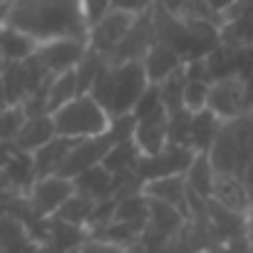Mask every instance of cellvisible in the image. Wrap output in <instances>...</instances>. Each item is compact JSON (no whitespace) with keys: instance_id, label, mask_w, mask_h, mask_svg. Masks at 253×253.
<instances>
[{"instance_id":"1","label":"cell","mask_w":253,"mask_h":253,"mask_svg":"<svg viewBox=\"0 0 253 253\" xmlns=\"http://www.w3.org/2000/svg\"><path fill=\"white\" fill-rule=\"evenodd\" d=\"M3 23L28 33L40 45L62 38H89L82 0H15L5 8Z\"/></svg>"},{"instance_id":"2","label":"cell","mask_w":253,"mask_h":253,"mask_svg":"<svg viewBox=\"0 0 253 253\" xmlns=\"http://www.w3.org/2000/svg\"><path fill=\"white\" fill-rule=\"evenodd\" d=\"M149 87V77L144 70V60H129L122 65H107L94 80L89 97L109 114H132L137 99Z\"/></svg>"},{"instance_id":"3","label":"cell","mask_w":253,"mask_h":253,"mask_svg":"<svg viewBox=\"0 0 253 253\" xmlns=\"http://www.w3.org/2000/svg\"><path fill=\"white\" fill-rule=\"evenodd\" d=\"M52 122L60 137L70 139H87V137H99L109 129L112 117L89 97L80 94L57 112H52Z\"/></svg>"},{"instance_id":"4","label":"cell","mask_w":253,"mask_h":253,"mask_svg":"<svg viewBox=\"0 0 253 253\" xmlns=\"http://www.w3.org/2000/svg\"><path fill=\"white\" fill-rule=\"evenodd\" d=\"M194 159H196L194 149L167 144L159 154H142V159L137 164V176L147 184V181H154V179L186 174L189 167L194 164Z\"/></svg>"},{"instance_id":"5","label":"cell","mask_w":253,"mask_h":253,"mask_svg":"<svg viewBox=\"0 0 253 253\" xmlns=\"http://www.w3.org/2000/svg\"><path fill=\"white\" fill-rule=\"evenodd\" d=\"M72 194H75V181L52 174V176L38 179L25 196H28V201H30V206H33L38 218H50V216H55L62 209V204Z\"/></svg>"},{"instance_id":"6","label":"cell","mask_w":253,"mask_h":253,"mask_svg":"<svg viewBox=\"0 0 253 253\" xmlns=\"http://www.w3.org/2000/svg\"><path fill=\"white\" fill-rule=\"evenodd\" d=\"M89 42L80 38H62V40H50L42 42L35 52L38 62L50 72V75H62L70 72L80 65V60L87 55Z\"/></svg>"},{"instance_id":"7","label":"cell","mask_w":253,"mask_h":253,"mask_svg":"<svg viewBox=\"0 0 253 253\" xmlns=\"http://www.w3.org/2000/svg\"><path fill=\"white\" fill-rule=\"evenodd\" d=\"M154 42H157L154 20H152V10H147V13L137 15V20L129 28V33L124 35V40L104 60H107V65H122V62H129V60H144V55L152 50Z\"/></svg>"},{"instance_id":"8","label":"cell","mask_w":253,"mask_h":253,"mask_svg":"<svg viewBox=\"0 0 253 253\" xmlns=\"http://www.w3.org/2000/svg\"><path fill=\"white\" fill-rule=\"evenodd\" d=\"M112 147H114V139H112L107 132L99 134V137L80 139L77 147H75V149L70 152V157L65 159V164L60 167L57 176H65V179H75V176H80L82 171H87V169L102 164Z\"/></svg>"},{"instance_id":"9","label":"cell","mask_w":253,"mask_h":253,"mask_svg":"<svg viewBox=\"0 0 253 253\" xmlns=\"http://www.w3.org/2000/svg\"><path fill=\"white\" fill-rule=\"evenodd\" d=\"M134 20H137V15H132V13L109 10V13L89 30V38H87L89 47H92L94 52L104 55V57L112 55L114 47L124 40V35L129 33V28L134 25Z\"/></svg>"},{"instance_id":"10","label":"cell","mask_w":253,"mask_h":253,"mask_svg":"<svg viewBox=\"0 0 253 253\" xmlns=\"http://www.w3.org/2000/svg\"><path fill=\"white\" fill-rule=\"evenodd\" d=\"M206 107L218 114L221 119H236L246 112V92H243V80L241 77H231V80H221L213 82L209 89V102Z\"/></svg>"},{"instance_id":"11","label":"cell","mask_w":253,"mask_h":253,"mask_svg":"<svg viewBox=\"0 0 253 253\" xmlns=\"http://www.w3.org/2000/svg\"><path fill=\"white\" fill-rule=\"evenodd\" d=\"M209 159H211V167H213L216 174H236V176H241L236 134H233V122L231 119L221 122L218 132H216V139L211 144V152H209Z\"/></svg>"},{"instance_id":"12","label":"cell","mask_w":253,"mask_h":253,"mask_svg":"<svg viewBox=\"0 0 253 253\" xmlns=\"http://www.w3.org/2000/svg\"><path fill=\"white\" fill-rule=\"evenodd\" d=\"M211 199L218 201L221 206H226L228 211L241 213V216H246V213L253 211V204H251V196L246 191V184L236 174H216Z\"/></svg>"},{"instance_id":"13","label":"cell","mask_w":253,"mask_h":253,"mask_svg":"<svg viewBox=\"0 0 253 253\" xmlns=\"http://www.w3.org/2000/svg\"><path fill=\"white\" fill-rule=\"evenodd\" d=\"M167 134H169V112L162 107L159 112L137 122L134 142L139 144L142 154H159L167 147Z\"/></svg>"},{"instance_id":"14","label":"cell","mask_w":253,"mask_h":253,"mask_svg":"<svg viewBox=\"0 0 253 253\" xmlns=\"http://www.w3.org/2000/svg\"><path fill=\"white\" fill-rule=\"evenodd\" d=\"M186 176L184 174H176V176H164V179H154V181H147L142 194L149 196V199H157V201H164L174 209H179L184 213V218L189 221V196H186Z\"/></svg>"},{"instance_id":"15","label":"cell","mask_w":253,"mask_h":253,"mask_svg":"<svg viewBox=\"0 0 253 253\" xmlns=\"http://www.w3.org/2000/svg\"><path fill=\"white\" fill-rule=\"evenodd\" d=\"M57 137L52 114H40V117H28L25 126L20 129L18 139H15V149L25 152V154H35L38 149H42L47 142H52Z\"/></svg>"},{"instance_id":"16","label":"cell","mask_w":253,"mask_h":253,"mask_svg":"<svg viewBox=\"0 0 253 253\" xmlns=\"http://www.w3.org/2000/svg\"><path fill=\"white\" fill-rule=\"evenodd\" d=\"M80 139H70V137H55L52 142H47L42 149H38L33 154V164H35V174L38 179L42 176H52L60 171V167L65 164V159L70 157V152L77 147Z\"/></svg>"},{"instance_id":"17","label":"cell","mask_w":253,"mask_h":253,"mask_svg":"<svg viewBox=\"0 0 253 253\" xmlns=\"http://www.w3.org/2000/svg\"><path fill=\"white\" fill-rule=\"evenodd\" d=\"M75 181V191L77 194H84L89 199H94L97 204L99 201H107V199H114L117 194V186H114V174L107 171L102 164L82 171L80 176L72 179Z\"/></svg>"},{"instance_id":"18","label":"cell","mask_w":253,"mask_h":253,"mask_svg":"<svg viewBox=\"0 0 253 253\" xmlns=\"http://www.w3.org/2000/svg\"><path fill=\"white\" fill-rule=\"evenodd\" d=\"M0 248L18 253H38V243L33 241L30 228L8 211H0Z\"/></svg>"},{"instance_id":"19","label":"cell","mask_w":253,"mask_h":253,"mask_svg":"<svg viewBox=\"0 0 253 253\" xmlns=\"http://www.w3.org/2000/svg\"><path fill=\"white\" fill-rule=\"evenodd\" d=\"M181 65H184L181 55L176 50H171L169 45H164V42H154L152 50L144 55V70H147L149 82H154V84H162Z\"/></svg>"},{"instance_id":"20","label":"cell","mask_w":253,"mask_h":253,"mask_svg":"<svg viewBox=\"0 0 253 253\" xmlns=\"http://www.w3.org/2000/svg\"><path fill=\"white\" fill-rule=\"evenodd\" d=\"M38 47H40V42L35 38L3 23V30H0V52H3L5 62H25L28 57H33L38 52Z\"/></svg>"},{"instance_id":"21","label":"cell","mask_w":253,"mask_h":253,"mask_svg":"<svg viewBox=\"0 0 253 253\" xmlns=\"http://www.w3.org/2000/svg\"><path fill=\"white\" fill-rule=\"evenodd\" d=\"M221 117L213 114L209 107L201 109V112H194V119H191V149L196 154H209L211 152V144L216 139V132L221 126Z\"/></svg>"},{"instance_id":"22","label":"cell","mask_w":253,"mask_h":253,"mask_svg":"<svg viewBox=\"0 0 253 253\" xmlns=\"http://www.w3.org/2000/svg\"><path fill=\"white\" fill-rule=\"evenodd\" d=\"M147 226L159 231V233H164V236H169V238H174V236H179L184 231L186 218H184V213L179 209H174V206H169L164 201L149 199V223Z\"/></svg>"},{"instance_id":"23","label":"cell","mask_w":253,"mask_h":253,"mask_svg":"<svg viewBox=\"0 0 253 253\" xmlns=\"http://www.w3.org/2000/svg\"><path fill=\"white\" fill-rule=\"evenodd\" d=\"M142 159V149L134 139H126V142H119L109 149V154L104 157L102 167L107 171H112L114 176L117 174H132L137 171V164Z\"/></svg>"},{"instance_id":"24","label":"cell","mask_w":253,"mask_h":253,"mask_svg":"<svg viewBox=\"0 0 253 253\" xmlns=\"http://www.w3.org/2000/svg\"><path fill=\"white\" fill-rule=\"evenodd\" d=\"M184 176H186V186H189L191 191H196V194L204 196V199H211L216 171H213V167H211L209 154H196L194 164L189 167V171H186Z\"/></svg>"},{"instance_id":"25","label":"cell","mask_w":253,"mask_h":253,"mask_svg":"<svg viewBox=\"0 0 253 253\" xmlns=\"http://www.w3.org/2000/svg\"><path fill=\"white\" fill-rule=\"evenodd\" d=\"M204 60H206V70H209L211 84H213V82H221V80L238 77V62H236V50H233V47L218 45V47H216L213 52H209Z\"/></svg>"},{"instance_id":"26","label":"cell","mask_w":253,"mask_h":253,"mask_svg":"<svg viewBox=\"0 0 253 253\" xmlns=\"http://www.w3.org/2000/svg\"><path fill=\"white\" fill-rule=\"evenodd\" d=\"M75 97H80L75 70L62 72V75H55V80L50 84V92H47V109H50V114L57 112L60 107H65L67 102H72Z\"/></svg>"},{"instance_id":"27","label":"cell","mask_w":253,"mask_h":253,"mask_svg":"<svg viewBox=\"0 0 253 253\" xmlns=\"http://www.w3.org/2000/svg\"><path fill=\"white\" fill-rule=\"evenodd\" d=\"M94 206H97V201L94 199H89V196H84V194H72L65 204H62V209L55 213L60 221H67V223H72V226H87V221H89V216H92V211H94Z\"/></svg>"},{"instance_id":"28","label":"cell","mask_w":253,"mask_h":253,"mask_svg":"<svg viewBox=\"0 0 253 253\" xmlns=\"http://www.w3.org/2000/svg\"><path fill=\"white\" fill-rule=\"evenodd\" d=\"M104 67H107L104 55H99V52H94V50L89 47L87 55H84V57L80 60V65L75 67V75H77V92H80V94H89L94 80L99 77V72H102Z\"/></svg>"},{"instance_id":"29","label":"cell","mask_w":253,"mask_h":253,"mask_svg":"<svg viewBox=\"0 0 253 253\" xmlns=\"http://www.w3.org/2000/svg\"><path fill=\"white\" fill-rule=\"evenodd\" d=\"M159 87H162V104H164V109H167L169 114L184 109V89H186L184 65H181L176 72H171Z\"/></svg>"},{"instance_id":"30","label":"cell","mask_w":253,"mask_h":253,"mask_svg":"<svg viewBox=\"0 0 253 253\" xmlns=\"http://www.w3.org/2000/svg\"><path fill=\"white\" fill-rule=\"evenodd\" d=\"M191 119L194 112H189L186 107L169 114V134H167V144L171 147H189L191 149Z\"/></svg>"},{"instance_id":"31","label":"cell","mask_w":253,"mask_h":253,"mask_svg":"<svg viewBox=\"0 0 253 253\" xmlns=\"http://www.w3.org/2000/svg\"><path fill=\"white\" fill-rule=\"evenodd\" d=\"M3 80H5L8 102L10 104H23L25 97H28V80H25L23 62H8L5 70H3Z\"/></svg>"},{"instance_id":"32","label":"cell","mask_w":253,"mask_h":253,"mask_svg":"<svg viewBox=\"0 0 253 253\" xmlns=\"http://www.w3.org/2000/svg\"><path fill=\"white\" fill-rule=\"evenodd\" d=\"M25 122H28V114H25L23 104L5 107L3 112H0V139L15 144V139H18L20 129L25 126Z\"/></svg>"},{"instance_id":"33","label":"cell","mask_w":253,"mask_h":253,"mask_svg":"<svg viewBox=\"0 0 253 253\" xmlns=\"http://www.w3.org/2000/svg\"><path fill=\"white\" fill-rule=\"evenodd\" d=\"M179 18H184V20H206V23H213L218 28L223 23L221 13H216L209 5V0H184V5L179 10Z\"/></svg>"},{"instance_id":"34","label":"cell","mask_w":253,"mask_h":253,"mask_svg":"<svg viewBox=\"0 0 253 253\" xmlns=\"http://www.w3.org/2000/svg\"><path fill=\"white\" fill-rule=\"evenodd\" d=\"M162 107H164V104H162V87H159V84H154V82H149V87L144 89V94L137 99V104H134L132 114H134V119L139 122V119H144V117H149V114L159 112Z\"/></svg>"},{"instance_id":"35","label":"cell","mask_w":253,"mask_h":253,"mask_svg":"<svg viewBox=\"0 0 253 253\" xmlns=\"http://www.w3.org/2000/svg\"><path fill=\"white\" fill-rule=\"evenodd\" d=\"M209 89H211V84H209V82H199V80L189 82V80H186V89H184V107H186L189 112H201V109H206Z\"/></svg>"},{"instance_id":"36","label":"cell","mask_w":253,"mask_h":253,"mask_svg":"<svg viewBox=\"0 0 253 253\" xmlns=\"http://www.w3.org/2000/svg\"><path fill=\"white\" fill-rule=\"evenodd\" d=\"M82 3H84V15H87L89 30L112 10V0H82Z\"/></svg>"},{"instance_id":"37","label":"cell","mask_w":253,"mask_h":253,"mask_svg":"<svg viewBox=\"0 0 253 253\" xmlns=\"http://www.w3.org/2000/svg\"><path fill=\"white\" fill-rule=\"evenodd\" d=\"M154 8V0H112V10H124L132 15H142Z\"/></svg>"},{"instance_id":"38","label":"cell","mask_w":253,"mask_h":253,"mask_svg":"<svg viewBox=\"0 0 253 253\" xmlns=\"http://www.w3.org/2000/svg\"><path fill=\"white\" fill-rule=\"evenodd\" d=\"M80 251H82V253H126V248H119V246H114V243L97 241V238L84 241V246H82Z\"/></svg>"},{"instance_id":"39","label":"cell","mask_w":253,"mask_h":253,"mask_svg":"<svg viewBox=\"0 0 253 253\" xmlns=\"http://www.w3.org/2000/svg\"><path fill=\"white\" fill-rule=\"evenodd\" d=\"M15 154H18L15 144L0 139V169H8V167H10V162L15 159Z\"/></svg>"},{"instance_id":"40","label":"cell","mask_w":253,"mask_h":253,"mask_svg":"<svg viewBox=\"0 0 253 253\" xmlns=\"http://www.w3.org/2000/svg\"><path fill=\"white\" fill-rule=\"evenodd\" d=\"M0 194H20V191L15 189V184H13V179H10V174H8L5 169H0Z\"/></svg>"},{"instance_id":"41","label":"cell","mask_w":253,"mask_h":253,"mask_svg":"<svg viewBox=\"0 0 253 253\" xmlns=\"http://www.w3.org/2000/svg\"><path fill=\"white\" fill-rule=\"evenodd\" d=\"M243 92H246V112H253V75L243 80Z\"/></svg>"},{"instance_id":"42","label":"cell","mask_w":253,"mask_h":253,"mask_svg":"<svg viewBox=\"0 0 253 253\" xmlns=\"http://www.w3.org/2000/svg\"><path fill=\"white\" fill-rule=\"evenodd\" d=\"M243 184H246V191L251 196V204H253V162L248 164V169L243 171Z\"/></svg>"},{"instance_id":"43","label":"cell","mask_w":253,"mask_h":253,"mask_svg":"<svg viewBox=\"0 0 253 253\" xmlns=\"http://www.w3.org/2000/svg\"><path fill=\"white\" fill-rule=\"evenodd\" d=\"M233 3H236V0H209V5H211L216 13H223V10H228Z\"/></svg>"},{"instance_id":"44","label":"cell","mask_w":253,"mask_h":253,"mask_svg":"<svg viewBox=\"0 0 253 253\" xmlns=\"http://www.w3.org/2000/svg\"><path fill=\"white\" fill-rule=\"evenodd\" d=\"M5 107H10V102H8V92H5V80H3V72H0V112H3Z\"/></svg>"},{"instance_id":"45","label":"cell","mask_w":253,"mask_h":253,"mask_svg":"<svg viewBox=\"0 0 253 253\" xmlns=\"http://www.w3.org/2000/svg\"><path fill=\"white\" fill-rule=\"evenodd\" d=\"M126 253H149V248L139 241V243H134V246H129V248H126Z\"/></svg>"},{"instance_id":"46","label":"cell","mask_w":253,"mask_h":253,"mask_svg":"<svg viewBox=\"0 0 253 253\" xmlns=\"http://www.w3.org/2000/svg\"><path fill=\"white\" fill-rule=\"evenodd\" d=\"M248 233H251V236H253V211H251V213H248Z\"/></svg>"},{"instance_id":"47","label":"cell","mask_w":253,"mask_h":253,"mask_svg":"<svg viewBox=\"0 0 253 253\" xmlns=\"http://www.w3.org/2000/svg\"><path fill=\"white\" fill-rule=\"evenodd\" d=\"M5 65H8V62H5V57H3V52H0V72H3V70H5Z\"/></svg>"},{"instance_id":"48","label":"cell","mask_w":253,"mask_h":253,"mask_svg":"<svg viewBox=\"0 0 253 253\" xmlns=\"http://www.w3.org/2000/svg\"><path fill=\"white\" fill-rule=\"evenodd\" d=\"M0 3H3V5L8 8V5H13V3H15V0H0Z\"/></svg>"},{"instance_id":"49","label":"cell","mask_w":253,"mask_h":253,"mask_svg":"<svg viewBox=\"0 0 253 253\" xmlns=\"http://www.w3.org/2000/svg\"><path fill=\"white\" fill-rule=\"evenodd\" d=\"M3 15H5V5H3V3H0V18H3Z\"/></svg>"},{"instance_id":"50","label":"cell","mask_w":253,"mask_h":253,"mask_svg":"<svg viewBox=\"0 0 253 253\" xmlns=\"http://www.w3.org/2000/svg\"><path fill=\"white\" fill-rule=\"evenodd\" d=\"M0 253H18V251H5V248H0Z\"/></svg>"},{"instance_id":"51","label":"cell","mask_w":253,"mask_h":253,"mask_svg":"<svg viewBox=\"0 0 253 253\" xmlns=\"http://www.w3.org/2000/svg\"><path fill=\"white\" fill-rule=\"evenodd\" d=\"M70 253H82V251H80V248H77V251H70Z\"/></svg>"}]
</instances>
